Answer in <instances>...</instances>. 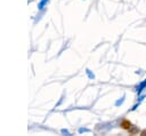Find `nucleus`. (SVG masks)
<instances>
[{
	"mask_svg": "<svg viewBox=\"0 0 146 136\" xmlns=\"http://www.w3.org/2000/svg\"><path fill=\"white\" fill-rule=\"evenodd\" d=\"M120 126H121V128H122V129H124V130H129V129L131 128L132 123H131V121H130V120H128V119H123V120L121 121Z\"/></svg>",
	"mask_w": 146,
	"mask_h": 136,
	"instance_id": "obj_1",
	"label": "nucleus"
},
{
	"mask_svg": "<svg viewBox=\"0 0 146 136\" xmlns=\"http://www.w3.org/2000/svg\"><path fill=\"white\" fill-rule=\"evenodd\" d=\"M128 131H129L130 135H136V134L138 133V128H137L136 126H131V128H130Z\"/></svg>",
	"mask_w": 146,
	"mask_h": 136,
	"instance_id": "obj_2",
	"label": "nucleus"
},
{
	"mask_svg": "<svg viewBox=\"0 0 146 136\" xmlns=\"http://www.w3.org/2000/svg\"><path fill=\"white\" fill-rule=\"evenodd\" d=\"M140 135H143V136H146V129H144V130H141V133H140Z\"/></svg>",
	"mask_w": 146,
	"mask_h": 136,
	"instance_id": "obj_3",
	"label": "nucleus"
}]
</instances>
